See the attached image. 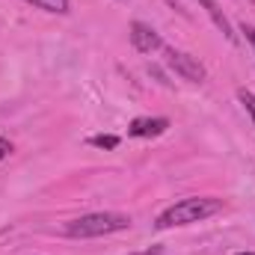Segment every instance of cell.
I'll use <instances>...</instances> for the list:
<instances>
[{"instance_id":"277c9868","label":"cell","mask_w":255,"mask_h":255,"mask_svg":"<svg viewBox=\"0 0 255 255\" xmlns=\"http://www.w3.org/2000/svg\"><path fill=\"white\" fill-rule=\"evenodd\" d=\"M128 39H130V45H133V51H139V54H157V51H163V39H160V33L151 27V24H145V21H133L130 24V30H128Z\"/></svg>"},{"instance_id":"8992f818","label":"cell","mask_w":255,"mask_h":255,"mask_svg":"<svg viewBox=\"0 0 255 255\" xmlns=\"http://www.w3.org/2000/svg\"><path fill=\"white\" fill-rule=\"evenodd\" d=\"M199 6L208 12V18L214 21V27H217V30H220L232 45H238V36H235V30H232V21L226 18V12L220 9V3H217V0H199Z\"/></svg>"},{"instance_id":"4fadbf2b","label":"cell","mask_w":255,"mask_h":255,"mask_svg":"<svg viewBox=\"0 0 255 255\" xmlns=\"http://www.w3.org/2000/svg\"><path fill=\"white\" fill-rule=\"evenodd\" d=\"M250 3H255V0H250Z\"/></svg>"},{"instance_id":"7c38bea8","label":"cell","mask_w":255,"mask_h":255,"mask_svg":"<svg viewBox=\"0 0 255 255\" xmlns=\"http://www.w3.org/2000/svg\"><path fill=\"white\" fill-rule=\"evenodd\" d=\"M238 255H255V253H238Z\"/></svg>"},{"instance_id":"9c48e42d","label":"cell","mask_w":255,"mask_h":255,"mask_svg":"<svg viewBox=\"0 0 255 255\" xmlns=\"http://www.w3.org/2000/svg\"><path fill=\"white\" fill-rule=\"evenodd\" d=\"M238 98H241L244 110L250 113V119H253V125H255V92H250V89H238Z\"/></svg>"},{"instance_id":"3957f363","label":"cell","mask_w":255,"mask_h":255,"mask_svg":"<svg viewBox=\"0 0 255 255\" xmlns=\"http://www.w3.org/2000/svg\"><path fill=\"white\" fill-rule=\"evenodd\" d=\"M163 60L166 65L178 74V77H184V80H190V83H205L208 80V68L199 63V57H193L187 51H181V48H172V45H163Z\"/></svg>"},{"instance_id":"30bf717a","label":"cell","mask_w":255,"mask_h":255,"mask_svg":"<svg viewBox=\"0 0 255 255\" xmlns=\"http://www.w3.org/2000/svg\"><path fill=\"white\" fill-rule=\"evenodd\" d=\"M241 33L247 36V42L253 45V51H255V27H253V24H241Z\"/></svg>"},{"instance_id":"8fae6325","label":"cell","mask_w":255,"mask_h":255,"mask_svg":"<svg viewBox=\"0 0 255 255\" xmlns=\"http://www.w3.org/2000/svg\"><path fill=\"white\" fill-rule=\"evenodd\" d=\"M9 151H12V142H9L6 136H0V160H3V157H6Z\"/></svg>"},{"instance_id":"5b68a950","label":"cell","mask_w":255,"mask_h":255,"mask_svg":"<svg viewBox=\"0 0 255 255\" xmlns=\"http://www.w3.org/2000/svg\"><path fill=\"white\" fill-rule=\"evenodd\" d=\"M169 130V119L166 116H136L130 125H128V136H136V139H154L160 133Z\"/></svg>"},{"instance_id":"52a82bcc","label":"cell","mask_w":255,"mask_h":255,"mask_svg":"<svg viewBox=\"0 0 255 255\" xmlns=\"http://www.w3.org/2000/svg\"><path fill=\"white\" fill-rule=\"evenodd\" d=\"M42 12H51V15H68L71 12V0H24Z\"/></svg>"},{"instance_id":"7a4b0ae2","label":"cell","mask_w":255,"mask_h":255,"mask_svg":"<svg viewBox=\"0 0 255 255\" xmlns=\"http://www.w3.org/2000/svg\"><path fill=\"white\" fill-rule=\"evenodd\" d=\"M130 229V217L122 211H92L83 217H74L63 226V235L71 241H89V238H107L116 232Z\"/></svg>"},{"instance_id":"6da1fadb","label":"cell","mask_w":255,"mask_h":255,"mask_svg":"<svg viewBox=\"0 0 255 255\" xmlns=\"http://www.w3.org/2000/svg\"><path fill=\"white\" fill-rule=\"evenodd\" d=\"M220 211H223V199H217V196H187V199H178L175 205H169L166 211H160L154 220V229L166 232V229H178V226H193Z\"/></svg>"},{"instance_id":"ba28073f","label":"cell","mask_w":255,"mask_h":255,"mask_svg":"<svg viewBox=\"0 0 255 255\" xmlns=\"http://www.w3.org/2000/svg\"><path fill=\"white\" fill-rule=\"evenodd\" d=\"M122 139L116 136V133H95V136H89V145H95V148H116Z\"/></svg>"}]
</instances>
